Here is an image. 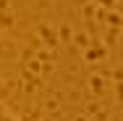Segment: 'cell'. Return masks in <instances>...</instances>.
<instances>
[{"label":"cell","mask_w":123,"mask_h":121,"mask_svg":"<svg viewBox=\"0 0 123 121\" xmlns=\"http://www.w3.org/2000/svg\"><path fill=\"white\" fill-rule=\"evenodd\" d=\"M0 121H21V119H18V116H16L13 111H8V108H5L3 103H0Z\"/></svg>","instance_id":"obj_1"}]
</instances>
